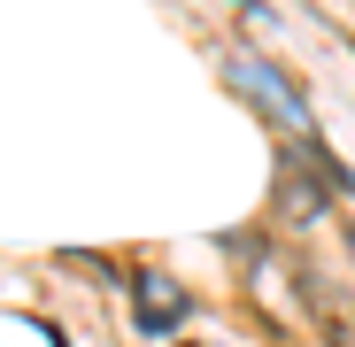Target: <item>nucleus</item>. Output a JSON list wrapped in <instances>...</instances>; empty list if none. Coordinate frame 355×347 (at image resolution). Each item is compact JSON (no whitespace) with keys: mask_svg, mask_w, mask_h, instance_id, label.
Returning a JSON list of instances; mask_svg holds the SVG:
<instances>
[{"mask_svg":"<svg viewBox=\"0 0 355 347\" xmlns=\"http://www.w3.org/2000/svg\"><path fill=\"white\" fill-rule=\"evenodd\" d=\"M232 78H240L248 93H263V100L278 108V124H293V132H302V124H309V108H302V100H293V85H286L278 70H263V62H232Z\"/></svg>","mask_w":355,"mask_h":347,"instance_id":"1","label":"nucleus"},{"mask_svg":"<svg viewBox=\"0 0 355 347\" xmlns=\"http://www.w3.org/2000/svg\"><path fill=\"white\" fill-rule=\"evenodd\" d=\"M139 301H147L139 317H147L155 332H170V324H178V285H170V278H155V270H147V278H139Z\"/></svg>","mask_w":355,"mask_h":347,"instance_id":"2","label":"nucleus"}]
</instances>
